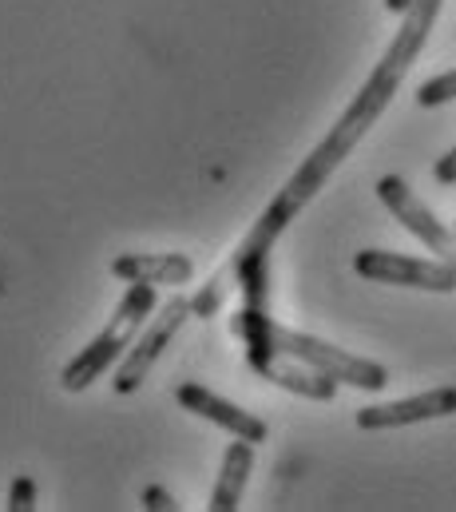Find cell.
<instances>
[{"instance_id":"cell-11","label":"cell","mask_w":456,"mask_h":512,"mask_svg":"<svg viewBox=\"0 0 456 512\" xmlns=\"http://www.w3.org/2000/svg\"><path fill=\"white\" fill-rule=\"evenodd\" d=\"M449 100H456V68L453 72L433 76V80H425V84L417 88V104H421V108H441V104H449Z\"/></svg>"},{"instance_id":"cell-12","label":"cell","mask_w":456,"mask_h":512,"mask_svg":"<svg viewBox=\"0 0 456 512\" xmlns=\"http://www.w3.org/2000/svg\"><path fill=\"white\" fill-rule=\"evenodd\" d=\"M32 509H36V481L20 473L8 485V512H32Z\"/></svg>"},{"instance_id":"cell-1","label":"cell","mask_w":456,"mask_h":512,"mask_svg":"<svg viewBox=\"0 0 456 512\" xmlns=\"http://www.w3.org/2000/svg\"><path fill=\"white\" fill-rule=\"evenodd\" d=\"M230 330L234 338L242 342V354L246 362L250 358H262L270 350H282L298 362H306L310 370L334 378L338 385H353V389H365V393H381L389 385V370L369 362V358H357L342 346L326 342V338H314V334H302V330H290L282 322L270 318V310H254V306H242L230 314Z\"/></svg>"},{"instance_id":"cell-5","label":"cell","mask_w":456,"mask_h":512,"mask_svg":"<svg viewBox=\"0 0 456 512\" xmlns=\"http://www.w3.org/2000/svg\"><path fill=\"white\" fill-rule=\"evenodd\" d=\"M353 270L369 282L381 286H409V290H429V294H453L456 270L441 258H413L397 251H357Z\"/></svg>"},{"instance_id":"cell-2","label":"cell","mask_w":456,"mask_h":512,"mask_svg":"<svg viewBox=\"0 0 456 512\" xmlns=\"http://www.w3.org/2000/svg\"><path fill=\"white\" fill-rule=\"evenodd\" d=\"M290 223H294V215L278 199H270L266 211L258 215V223L234 247V255L199 286V294L191 298V314L195 318H215L227 306L230 294H238L242 306L270 310V255H274V243L282 239V231Z\"/></svg>"},{"instance_id":"cell-4","label":"cell","mask_w":456,"mask_h":512,"mask_svg":"<svg viewBox=\"0 0 456 512\" xmlns=\"http://www.w3.org/2000/svg\"><path fill=\"white\" fill-rule=\"evenodd\" d=\"M187 318H195V314H191V298L175 294L171 302H163V306H159V314H155V318H147V322H143V330L135 334L131 350H127V354L119 358V366H115L112 389L119 393V397H131L139 385L147 382V374L155 370V362L163 358V350L171 346V338L187 326Z\"/></svg>"},{"instance_id":"cell-8","label":"cell","mask_w":456,"mask_h":512,"mask_svg":"<svg viewBox=\"0 0 456 512\" xmlns=\"http://www.w3.org/2000/svg\"><path fill=\"white\" fill-rule=\"evenodd\" d=\"M175 401H179L187 413H195V417H203V421L219 425L223 433L242 437V441H250V445H262V441L270 437V425H266L262 417H254V413H246L242 405H234V401H227V397L211 393L207 385H199V382L179 385Z\"/></svg>"},{"instance_id":"cell-6","label":"cell","mask_w":456,"mask_h":512,"mask_svg":"<svg viewBox=\"0 0 456 512\" xmlns=\"http://www.w3.org/2000/svg\"><path fill=\"white\" fill-rule=\"evenodd\" d=\"M377 199L389 207V215H393L413 239H421L433 255L441 258V262H449L456 270V231H449V227L413 195V187H409L401 175H381V179H377Z\"/></svg>"},{"instance_id":"cell-7","label":"cell","mask_w":456,"mask_h":512,"mask_svg":"<svg viewBox=\"0 0 456 512\" xmlns=\"http://www.w3.org/2000/svg\"><path fill=\"white\" fill-rule=\"evenodd\" d=\"M456 413V385H441L417 397H401V401H385V405H365L357 409V429H405V425H421V421H437V417H453Z\"/></svg>"},{"instance_id":"cell-10","label":"cell","mask_w":456,"mask_h":512,"mask_svg":"<svg viewBox=\"0 0 456 512\" xmlns=\"http://www.w3.org/2000/svg\"><path fill=\"white\" fill-rule=\"evenodd\" d=\"M250 469H254V445L234 437L223 453V469H219V481H215V493H211V512H234L242 505V493H246V481H250Z\"/></svg>"},{"instance_id":"cell-16","label":"cell","mask_w":456,"mask_h":512,"mask_svg":"<svg viewBox=\"0 0 456 512\" xmlns=\"http://www.w3.org/2000/svg\"><path fill=\"white\" fill-rule=\"evenodd\" d=\"M409 4H413V0H385V8H389V12H397V16H401Z\"/></svg>"},{"instance_id":"cell-15","label":"cell","mask_w":456,"mask_h":512,"mask_svg":"<svg viewBox=\"0 0 456 512\" xmlns=\"http://www.w3.org/2000/svg\"><path fill=\"white\" fill-rule=\"evenodd\" d=\"M441 4H445V0H413L405 12H413V16H417V20H425V24H437Z\"/></svg>"},{"instance_id":"cell-14","label":"cell","mask_w":456,"mask_h":512,"mask_svg":"<svg viewBox=\"0 0 456 512\" xmlns=\"http://www.w3.org/2000/svg\"><path fill=\"white\" fill-rule=\"evenodd\" d=\"M433 179H437L441 187H453V183H456V147H449V151L437 159V167H433Z\"/></svg>"},{"instance_id":"cell-9","label":"cell","mask_w":456,"mask_h":512,"mask_svg":"<svg viewBox=\"0 0 456 512\" xmlns=\"http://www.w3.org/2000/svg\"><path fill=\"white\" fill-rule=\"evenodd\" d=\"M119 282H147V286H183L195 278V262L179 251H131L112 262Z\"/></svg>"},{"instance_id":"cell-3","label":"cell","mask_w":456,"mask_h":512,"mask_svg":"<svg viewBox=\"0 0 456 512\" xmlns=\"http://www.w3.org/2000/svg\"><path fill=\"white\" fill-rule=\"evenodd\" d=\"M151 310H155V286H147V282H127V294L119 298V306H115V314L108 318V326L64 366L60 385H64L68 393H84L88 385L108 378L115 366H119V358L131 350V342H135V334L143 330V322H147Z\"/></svg>"},{"instance_id":"cell-13","label":"cell","mask_w":456,"mask_h":512,"mask_svg":"<svg viewBox=\"0 0 456 512\" xmlns=\"http://www.w3.org/2000/svg\"><path fill=\"white\" fill-rule=\"evenodd\" d=\"M139 501H143V509H147V512H175V509H179V501H175L167 489H159V485H147Z\"/></svg>"}]
</instances>
